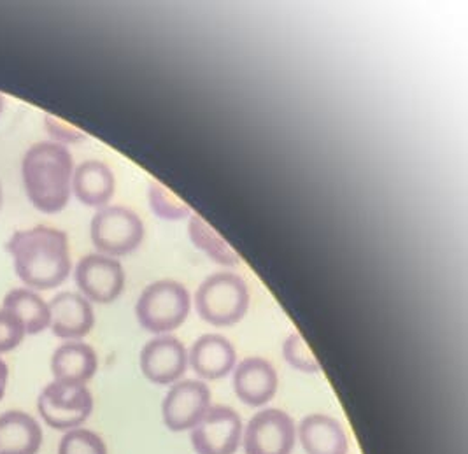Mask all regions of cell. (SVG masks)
Here are the masks:
<instances>
[{
    "label": "cell",
    "instance_id": "7",
    "mask_svg": "<svg viewBox=\"0 0 468 454\" xmlns=\"http://www.w3.org/2000/svg\"><path fill=\"white\" fill-rule=\"evenodd\" d=\"M242 440L246 454H292L297 442V427L290 414L263 409L250 419Z\"/></svg>",
    "mask_w": 468,
    "mask_h": 454
},
{
    "label": "cell",
    "instance_id": "16",
    "mask_svg": "<svg viewBox=\"0 0 468 454\" xmlns=\"http://www.w3.org/2000/svg\"><path fill=\"white\" fill-rule=\"evenodd\" d=\"M99 356L95 349L81 341H69L53 353L51 372L55 381L86 386L97 374Z\"/></svg>",
    "mask_w": 468,
    "mask_h": 454
},
{
    "label": "cell",
    "instance_id": "6",
    "mask_svg": "<svg viewBox=\"0 0 468 454\" xmlns=\"http://www.w3.org/2000/svg\"><path fill=\"white\" fill-rule=\"evenodd\" d=\"M37 411L44 423L55 430L80 428L93 412V396L81 385L49 383L37 400Z\"/></svg>",
    "mask_w": 468,
    "mask_h": 454
},
{
    "label": "cell",
    "instance_id": "27",
    "mask_svg": "<svg viewBox=\"0 0 468 454\" xmlns=\"http://www.w3.org/2000/svg\"><path fill=\"white\" fill-rule=\"evenodd\" d=\"M4 108H5V99H4V95L0 93V114L4 112Z\"/></svg>",
    "mask_w": 468,
    "mask_h": 454
},
{
    "label": "cell",
    "instance_id": "25",
    "mask_svg": "<svg viewBox=\"0 0 468 454\" xmlns=\"http://www.w3.org/2000/svg\"><path fill=\"white\" fill-rule=\"evenodd\" d=\"M44 127L48 130V133L53 137V143L62 144V146L81 143V141L86 139L85 132H81V130L65 123V121L55 118V116H49V114H46Z\"/></svg>",
    "mask_w": 468,
    "mask_h": 454
},
{
    "label": "cell",
    "instance_id": "10",
    "mask_svg": "<svg viewBox=\"0 0 468 454\" xmlns=\"http://www.w3.org/2000/svg\"><path fill=\"white\" fill-rule=\"evenodd\" d=\"M242 433L239 412L227 406H211L193 428V449L197 454H234L242 442Z\"/></svg>",
    "mask_w": 468,
    "mask_h": 454
},
{
    "label": "cell",
    "instance_id": "21",
    "mask_svg": "<svg viewBox=\"0 0 468 454\" xmlns=\"http://www.w3.org/2000/svg\"><path fill=\"white\" fill-rule=\"evenodd\" d=\"M149 204H151V209L153 213L162 219H185V217L190 216L192 209L190 206L181 200L177 195L172 194L171 190L154 181L151 183V188H149Z\"/></svg>",
    "mask_w": 468,
    "mask_h": 454
},
{
    "label": "cell",
    "instance_id": "15",
    "mask_svg": "<svg viewBox=\"0 0 468 454\" xmlns=\"http://www.w3.org/2000/svg\"><path fill=\"white\" fill-rule=\"evenodd\" d=\"M297 437L305 454H347L349 442L341 423L326 414L302 419Z\"/></svg>",
    "mask_w": 468,
    "mask_h": 454
},
{
    "label": "cell",
    "instance_id": "9",
    "mask_svg": "<svg viewBox=\"0 0 468 454\" xmlns=\"http://www.w3.org/2000/svg\"><path fill=\"white\" fill-rule=\"evenodd\" d=\"M74 278L88 302H114L125 288V270L122 263L101 253L80 259Z\"/></svg>",
    "mask_w": 468,
    "mask_h": 454
},
{
    "label": "cell",
    "instance_id": "18",
    "mask_svg": "<svg viewBox=\"0 0 468 454\" xmlns=\"http://www.w3.org/2000/svg\"><path fill=\"white\" fill-rule=\"evenodd\" d=\"M114 174L101 160L83 162L72 175V192L88 207H106L114 195Z\"/></svg>",
    "mask_w": 468,
    "mask_h": 454
},
{
    "label": "cell",
    "instance_id": "20",
    "mask_svg": "<svg viewBox=\"0 0 468 454\" xmlns=\"http://www.w3.org/2000/svg\"><path fill=\"white\" fill-rule=\"evenodd\" d=\"M190 238L200 251H204L216 263H221L227 267L239 265L240 259L235 253L234 248L198 215H193L190 219Z\"/></svg>",
    "mask_w": 468,
    "mask_h": 454
},
{
    "label": "cell",
    "instance_id": "23",
    "mask_svg": "<svg viewBox=\"0 0 468 454\" xmlns=\"http://www.w3.org/2000/svg\"><path fill=\"white\" fill-rule=\"evenodd\" d=\"M58 454H107V446L99 433L74 428L62 437Z\"/></svg>",
    "mask_w": 468,
    "mask_h": 454
},
{
    "label": "cell",
    "instance_id": "17",
    "mask_svg": "<svg viewBox=\"0 0 468 454\" xmlns=\"http://www.w3.org/2000/svg\"><path fill=\"white\" fill-rule=\"evenodd\" d=\"M43 446V428L23 411L0 414V454H37Z\"/></svg>",
    "mask_w": 468,
    "mask_h": 454
},
{
    "label": "cell",
    "instance_id": "1",
    "mask_svg": "<svg viewBox=\"0 0 468 454\" xmlns=\"http://www.w3.org/2000/svg\"><path fill=\"white\" fill-rule=\"evenodd\" d=\"M7 251L15 270L28 290L58 288L70 274V251L67 234L53 227H34L13 234Z\"/></svg>",
    "mask_w": 468,
    "mask_h": 454
},
{
    "label": "cell",
    "instance_id": "28",
    "mask_svg": "<svg viewBox=\"0 0 468 454\" xmlns=\"http://www.w3.org/2000/svg\"><path fill=\"white\" fill-rule=\"evenodd\" d=\"M2 198H4V195H2V185H0V207H2Z\"/></svg>",
    "mask_w": 468,
    "mask_h": 454
},
{
    "label": "cell",
    "instance_id": "24",
    "mask_svg": "<svg viewBox=\"0 0 468 454\" xmlns=\"http://www.w3.org/2000/svg\"><path fill=\"white\" fill-rule=\"evenodd\" d=\"M25 335V328L18 318L5 309H0V354L20 346Z\"/></svg>",
    "mask_w": 468,
    "mask_h": 454
},
{
    "label": "cell",
    "instance_id": "12",
    "mask_svg": "<svg viewBox=\"0 0 468 454\" xmlns=\"http://www.w3.org/2000/svg\"><path fill=\"white\" fill-rule=\"evenodd\" d=\"M48 305L49 326L58 339L80 341L91 332L95 312L91 302H88L81 293L62 291Z\"/></svg>",
    "mask_w": 468,
    "mask_h": 454
},
{
    "label": "cell",
    "instance_id": "22",
    "mask_svg": "<svg viewBox=\"0 0 468 454\" xmlns=\"http://www.w3.org/2000/svg\"><path fill=\"white\" fill-rule=\"evenodd\" d=\"M282 356L293 368L305 374H318L321 370L316 354L311 351L309 344L300 333H292L282 344Z\"/></svg>",
    "mask_w": 468,
    "mask_h": 454
},
{
    "label": "cell",
    "instance_id": "5",
    "mask_svg": "<svg viewBox=\"0 0 468 454\" xmlns=\"http://www.w3.org/2000/svg\"><path fill=\"white\" fill-rule=\"evenodd\" d=\"M91 242L106 257H125L144 238V223L133 211L122 206L102 207L90 227Z\"/></svg>",
    "mask_w": 468,
    "mask_h": 454
},
{
    "label": "cell",
    "instance_id": "8",
    "mask_svg": "<svg viewBox=\"0 0 468 454\" xmlns=\"http://www.w3.org/2000/svg\"><path fill=\"white\" fill-rule=\"evenodd\" d=\"M211 409V389L204 381H177L165 395L162 416L172 432L193 430Z\"/></svg>",
    "mask_w": 468,
    "mask_h": 454
},
{
    "label": "cell",
    "instance_id": "26",
    "mask_svg": "<svg viewBox=\"0 0 468 454\" xmlns=\"http://www.w3.org/2000/svg\"><path fill=\"white\" fill-rule=\"evenodd\" d=\"M7 379H9V368H7V364L0 358V400H2L4 395H5Z\"/></svg>",
    "mask_w": 468,
    "mask_h": 454
},
{
    "label": "cell",
    "instance_id": "11",
    "mask_svg": "<svg viewBox=\"0 0 468 454\" xmlns=\"http://www.w3.org/2000/svg\"><path fill=\"white\" fill-rule=\"evenodd\" d=\"M186 368L188 351L172 335H158L141 351V370L153 385H174L181 381Z\"/></svg>",
    "mask_w": 468,
    "mask_h": 454
},
{
    "label": "cell",
    "instance_id": "14",
    "mask_svg": "<svg viewBox=\"0 0 468 454\" xmlns=\"http://www.w3.org/2000/svg\"><path fill=\"white\" fill-rule=\"evenodd\" d=\"M237 353L229 339L223 335L207 333L195 341L188 354L193 372L204 381H218L227 377L235 368Z\"/></svg>",
    "mask_w": 468,
    "mask_h": 454
},
{
    "label": "cell",
    "instance_id": "2",
    "mask_svg": "<svg viewBox=\"0 0 468 454\" xmlns=\"http://www.w3.org/2000/svg\"><path fill=\"white\" fill-rule=\"evenodd\" d=\"M72 154L53 141L37 143L25 153L23 186L32 206L44 215H57L69 204L72 192Z\"/></svg>",
    "mask_w": 468,
    "mask_h": 454
},
{
    "label": "cell",
    "instance_id": "19",
    "mask_svg": "<svg viewBox=\"0 0 468 454\" xmlns=\"http://www.w3.org/2000/svg\"><path fill=\"white\" fill-rule=\"evenodd\" d=\"M2 309L18 318L27 335H37L49 326V305L28 288L11 290L4 297Z\"/></svg>",
    "mask_w": 468,
    "mask_h": 454
},
{
    "label": "cell",
    "instance_id": "4",
    "mask_svg": "<svg viewBox=\"0 0 468 454\" xmlns=\"http://www.w3.org/2000/svg\"><path fill=\"white\" fill-rule=\"evenodd\" d=\"M192 309L188 290L181 282L162 280L141 293L135 314L141 326L151 333H169L186 322Z\"/></svg>",
    "mask_w": 468,
    "mask_h": 454
},
{
    "label": "cell",
    "instance_id": "3",
    "mask_svg": "<svg viewBox=\"0 0 468 454\" xmlns=\"http://www.w3.org/2000/svg\"><path fill=\"white\" fill-rule=\"evenodd\" d=\"M195 305L204 322L214 326L239 323L250 307V290L242 278L218 272L202 282L195 295Z\"/></svg>",
    "mask_w": 468,
    "mask_h": 454
},
{
    "label": "cell",
    "instance_id": "13",
    "mask_svg": "<svg viewBox=\"0 0 468 454\" xmlns=\"http://www.w3.org/2000/svg\"><path fill=\"white\" fill-rule=\"evenodd\" d=\"M276 368L263 358H246L234 372V389L239 400L250 407H263L276 396Z\"/></svg>",
    "mask_w": 468,
    "mask_h": 454
}]
</instances>
